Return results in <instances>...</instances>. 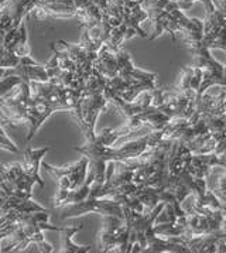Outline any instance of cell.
I'll list each match as a JSON object with an SVG mask.
<instances>
[{
  "label": "cell",
  "instance_id": "obj_1",
  "mask_svg": "<svg viewBox=\"0 0 226 253\" xmlns=\"http://www.w3.org/2000/svg\"><path fill=\"white\" fill-rule=\"evenodd\" d=\"M164 129L154 130L153 133L140 137L137 140L124 143L119 147H113V143L120 136L127 134V130L124 129V126L120 129H103L99 134H95L93 137L88 139L86 144L74 147L75 152L81 153L82 156L89 159L91 171L95 174L91 191H98L103 185L108 163H124L139 159L150 147H153L161 139H164Z\"/></svg>",
  "mask_w": 226,
  "mask_h": 253
},
{
  "label": "cell",
  "instance_id": "obj_2",
  "mask_svg": "<svg viewBox=\"0 0 226 253\" xmlns=\"http://www.w3.org/2000/svg\"><path fill=\"white\" fill-rule=\"evenodd\" d=\"M143 7L149 13V19L154 23V33L150 36V41L168 33L175 42L177 31L184 34L185 41L201 40L204 37V21L187 17L174 0H144Z\"/></svg>",
  "mask_w": 226,
  "mask_h": 253
},
{
  "label": "cell",
  "instance_id": "obj_3",
  "mask_svg": "<svg viewBox=\"0 0 226 253\" xmlns=\"http://www.w3.org/2000/svg\"><path fill=\"white\" fill-rule=\"evenodd\" d=\"M50 212L47 211H36V212L20 213L19 215V228L11 236H9V243L0 246V252H23L29 243L36 242L41 253L54 252L51 243L45 242L42 231H57L61 232L62 228L54 226L48 222Z\"/></svg>",
  "mask_w": 226,
  "mask_h": 253
},
{
  "label": "cell",
  "instance_id": "obj_4",
  "mask_svg": "<svg viewBox=\"0 0 226 253\" xmlns=\"http://www.w3.org/2000/svg\"><path fill=\"white\" fill-rule=\"evenodd\" d=\"M106 81L108 78L95 68L92 75L86 80L85 88L81 95V101H79V108L74 113L86 140L96 134L95 133L96 121L101 112L105 111L106 103L109 102L103 93Z\"/></svg>",
  "mask_w": 226,
  "mask_h": 253
},
{
  "label": "cell",
  "instance_id": "obj_5",
  "mask_svg": "<svg viewBox=\"0 0 226 253\" xmlns=\"http://www.w3.org/2000/svg\"><path fill=\"white\" fill-rule=\"evenodd\" d=\"M143 3L144 0H124L123 21L117 29L111 31L105 42L111 50H119L124 40H129L134 36L147 37V33L140 27L142 21L149 19V13L143 7Z\"/></svg>",
  "mask_w": 226,
  "mask_h": 253
},
{
  "label": "cell",
  "instance_id": "obj_6",
  "mask_svg": "<svg viewBox=\"0 0 226 253\" xmlns=\"http://www.w3.org/2000/svg\"><path fill=\"white\" fill-rule=\"evenodd\" d=\"M187 44L189 50L194 54L195 67H198L202 71V80L198 89V103L201 101L204 92L208 91L212 86H226V75L225 65H222L219 61H216L209 48L201 40H187Z\"/></svg>",
  "mask_w": 226,
  "mask_h": 253
},
{
  "label": "cell",
  "instance_id": "obj_7",
  "mask_svg": "<svg viewBox=\"0 0 226 253\" xmlns=\"http://www.w3.org/2000/svg\"><path fill=\"white\" fill-rule=\"evenodd\" d=\"M164 207V203H160L149 212H137L129 207H123L124 221L130 228L129 252H146L149 238L155 235V218L163 212Z\"/></svg>",
  "mask_w": 226,
  "mask_h": 253
},
{
  "label": "cell",
  "instance_id": "obj_8",
  "mask_svg": "<svg viewBox=\"0 0 226 253\" xmlns=\"http://www.w3.org/2000/svg\"><path fill=\"white\" fill-rule=\"evenodd\" d=\"M86 213H99L102 216L106 215H113V216H119L124 219L123 205L117 201H114L112 198H98L89 195L88 198H85L83 201L79 203L70 204L64 207V211L60 215L61 219H70V218H78Z\"/></svg>",
  "mask_w": 226,
  "mask_h": 253
},
{
  "label": "cell",
  "instance_id": "obj_9",
  "mask_svg": "<svg viewBox=\"0 0 226 253\" xmlns=\"http://www.w3.org/2000/svg\"><path fill=\"white\" fill-rule=\"evenodd\" d=\"M31 103L30 82L23 81L14 96H0V119L6 125L27 123Z\"/></svg>",
  "mask_w": 226,
  "mask_h": 253
},
{
  "label": "cell",
  "instance_id": "obj_10",
  "mask_svg": "<svg viewBox=\"0 0 226 253\" xmlns=\"http://www.w3.org/2000/svg\"><path fill=\"white\" fill-rule=\"evenodd\" d=\"M103 229L101 232L102 252H129L130 228L123 218L106 215L103 216Z\"/></svg>",
  "mask_w": 226,
  "mask_h": 253
},
{
  "label": "cell",
  "instance_id": "obj_11",
  "mask_svg": "<svg viewBox=\"0 0 226 253\" xmlns=\"http://www.w3.org/2000/svg\"><path fill=\"white\" fill-rule=\"evenodd\" d=\"M41 166L48 172L58 180V193L65 194L72 190H76L86 181L88 177V167H89V159L82 156L76 163L65 167H55L48 163H41Z\"/></svg>",
  "mask_w": 226,
  "mask_h": 253
},
{
  "label": "cell",
  "instance_id": "obj_12",
  "mask_svg": "<svg viewBox=\"0 0 226 253\" xmlns=\"http://www.w3.org/2000/svg\"><path fill=\"white\" fill-rule=\"evenodd\" d=\"M114 54H116V61H117V77H120L124 81L132 82V84H147L153 88H157L155 86L157 74L136 68L132 62L130 55L122 47L114 51Z\"/></svg>",
  "mask_w": 226,
  "mask_h": 253
},
{
  "label": "cell",
  "instance_id": "obj_13",
  "mask_svg": "<svg viewBox=\"0 0 226 253\" xmlns=\"http://www.w3.org/2000/svg\"><path fill=\"white\" fill-rule=\"evenodd\" d=\"M50 150V146H44L40 149H30L27 147L26 152H24V162L23 164V169L24 172L33 178L36 184H38L41 188H44V182H42L41 177H40V167H41L42 157L48 153Z\"/></svg>",
  "mask_w": 226,
  "mask_h": 253
},
{
  "label": "cell",
  "instance_id": "obj_14",
  "mask_svg": "<svg viewBox=\"0 0 226 253\" xmlns=\"http://www.w3.org/2000/svg\"><path fill=\"white\" fill-rule=\"evenodd\" d=\"M93 67L105 75L106 78H113L117 75V61L114 51L111 50L106 44H103L102 48L98 52V57L93 62Z\"/></svg>",
  "mask_w": 226,
  "mask_h": 253
},
{
  "label": "cell",
  "instance_id": "obj_15",
  "mask_svg": "<svg viewBox=\"0 0 226 253\" xmlns=\"http://www.w3.org/2000/svg\"><path fill=\"white\" fill-rule=\"evenodd\" d=\"M81 229H83L82 223H78V226H67V228H62V249L61 252L65 253H88L92 251V246L88 245V246H79L72 241V238L79 232Z\"/></svg>",
  "mask_w": 226,
  "mask_h": 253
},
{
  "label": "cell",
  "instance_id": "obj_16",
  "mask_svg": "<svg viewBox=\"0 0 226 253\" xmlns=\"http://www.w3.org/2000/svg\"><path fill=\"white\" fill-rule=\"evenodd\" d=\"M21 82H23V80L19 75H7V77L1 78L0 80V96H3L4 93H7L13 88L19 86Z\"/></svg>",
  "mask_w": 226,
  "mask_h": 253
},
{
  "label": "cell",
  "instance_id": "obj_17",
  "mask_svg": "<svg viewBox=\"0 0 226 253\" xmlns=\"http://www.w3.org/2000/svg\"><path fill=\"white\" fill-rule=\"evenodd\" d=\"M174 1L178 4V7H180L181 10H188V9H191L192 4H194L195 1H202V3H204L206 14H211V13H214V11L216 10L214 3H212V0H174Z\"/></svg>",
  "mask_w": 226,
  "mask_h": 253
},
{
  "label": "cell",
  "instance_id": "obj_18",
  "mask_svg": "<svg viewBox=\"0 0 226 253\" xmlns=\"http://www.w3.org/2000/svg\"><path fill=\"white\" fill-rule=\"evenodd\" d=\"M212 153H215L216 157L219 159V163H221V167L226 169V132L219 137L218 140V144H216L215 150Z\"/></svg>",
  "mask_w": 226,
  "mask_h": 253
},
{
  "label": "cell",
  "instance_id": "obj_19",
  "mask_svg": "<svg viewBox=\"0 0 226 253\" xmlns=\"http://www.w3.org/2000/svg\"><path fill=\"white\" fill-rule=\"evenodd\" d=\"M0 149H3V150H7V152L10 153H19V147H17V144L14 142H11V139L4 132V129L1 127V125H0Z\"/></svg>",
  "mask_w": 226,
  "mask_h": 253
},
{
  "label": "cell",
  "instance_id": "obj_20",
  "mask_svg": "<svg viewBox=\"0 0 226 253\" xmlns=\"http://www.w3.org/2000/svg\"><path fill=\"white\" fill-rule=\"evenodd\" d=\"M212 193L215 194L216 197L226 205V175L219 177L218 185L212 188Z\"/></svg>",
  "mask_w": 226,
  "mask_h": 253
},
{
  "label": "cell",
  "instance_id": "obj_21",
  "mask_svg": "<svg viewBox=\"0 0 226 253\" xmlns=\"http://www.w3.org/2000/svg\"><path fill=\"white\" fill-rule=\"evenodd\" d=\"M9 70H10V68H0V80L9 75Z\"/></svg>",
  "mask_w": 226,
  "mask_h": 253
},
{
  "label": "cell",
  "instance_id": "obj_22",
  "mask_svg": "<svg viewBox=\"0 0 226 253\" xmlns=\"http://www.w3.org/2000/svg\"><path fill=\"white\" fill-rule=\"evenodd\" d=\"M4 1H7V0H0V4H3Z\"/></svg>",
  "mask_w": 226,
  "mask_h": 253
},
{
  "label": "cell",
  "instance_id": "obj_23",
  "mask_svg": "<svg viewBox=\"0 0 226 253\" xmlns=\"http://www.w3.org/2000/svg\"><path fill=\"white\" fill-rule=\"evenodd\" d=\"M0 228H1V223H0Z\"/></svg>",
  "mask_w": 226,
  "mask_h": 253
}]
</instances>
